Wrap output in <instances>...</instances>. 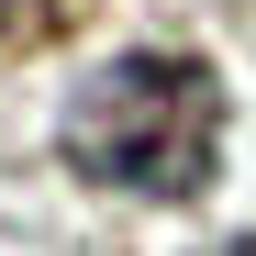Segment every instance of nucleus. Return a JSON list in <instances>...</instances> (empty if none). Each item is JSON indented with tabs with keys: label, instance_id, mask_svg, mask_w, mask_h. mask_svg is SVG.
Instances as JSON below:
<instances>
[{
	"label": "nucleus",
	"instance_id": "f03ea898",
	"mask_svg": "<svg viewBox=\"0 0 256 256\" xmlns=\"http://www.w3.org/2000/svg\"><path fill=\"white\" fill-rule=\"evenodd\" d=\"M34 12H45V0H0V34H22V22H34Z\"/></svg>",
	"mask_w": 256,
	"mask_h": 256
},
{
	"label": "nucleus",
	"instance_id": "f257e3e1",
	"mask_svg": "<svg viewBox=\"0 0 256 256\" xmlns=\"http://www.w3.org/2000/svg\"><path fill=\"white\" fill-rule=\"evenodd\" d=\"M56 156L112 200H200L223 167V78L190 45H122L67 90Z\"/></svg>",
	"mask_w": 256,
	"mask_h": 256
}]
</instances>
